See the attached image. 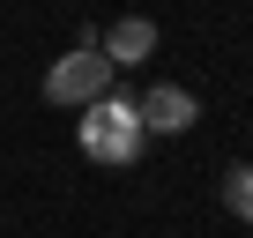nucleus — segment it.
<instances>
[{"label": "nucleus", "mask_w": 253, "mask_h": 238, "mask_svg": "<svg viewBox=\"0 0 253 238\" xmlns=\"http://www.w3.org/2000/svg\"><path fill=\"white\" fill-rule=\"evenodd\" d=\"M97 52H104V67H112V75L142 67V60L157 52V23H149V15H119L112 30H97Z\"/></svg>", "instance_id": "20e7f679"}, {"label": "nucleus", "mask_w": 253, "mask_h": 238, "mask_svg": "<svg viewBox=\"0 0 253 238\" xmlns=\"http://www.w3.org/2000/svg\"><path fill=\"white\" fill-rule=\"evenodd\" d=\"M142 142H149V134H142V119H134V97H119V89H112V97H97V104L82 112V157L126 171V164L142 157Z\"/></svg>", "instance_id": "f257e3e1"}, {"label": "nucleus", "mask_w": 253, "mask_h": 238, "mask_svg": "<svg viewBox=\"0 0 253 238\" xmlns=\"http://www.w3.org/2000/svg\"><path fill=\"white\" fill-rule=\"evenodd\" d=\"M134 119H142V134H186L194 119H201V97L179 89V82H157L134 97Z\"/></svg>", "instance_id": "7ed1b4c3"}, {"label": "nucleus", "mask_w": 253, "mask_h": 238, "mask_svg": "<svg viewBox=\"0 0 253 238\" xmlns=\"http://www.w3.org/2000/svg\"><path fill=\"white\" fill-rule=\"evenodd\" d=\"M97 97H112V67H104V52H60V60L45 67V104L89 112Z\"/></svg>", "instance_id": "f03ea898"}, {"label": "nucleus", "mask_w": 253, "mask_h": 238, "mask_svg": "<svg viewBox=\"0 0 253 238\" xmlns=\"http://www.w3.org/2000/svg\"><path fill=\"white\" fill-rule=\"evenodd\" d=\"M216 194H223V216H238V223H253V164H231Z\"/></svg>", "instance_id": "39448f33"}]
</instances>
